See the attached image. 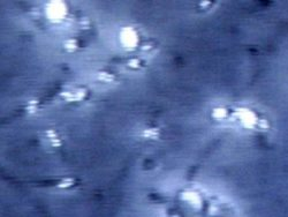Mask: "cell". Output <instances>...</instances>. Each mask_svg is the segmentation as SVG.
<instances>
[{
  "instance_id": "obj_1",
  "label": "cell",
  "mask_w": 288,
  "mask_h": 217,
  "mask_svg": "<svg viewBox=\"0 0 288 217\" xmlns=\"http://www.w3.org/2000/svg\"><path fill=\"white\" fill-rule=\"evenodd\" d=\"M121 41H122V43H123L127 47L133 49V47H135V46L137 45L138 38H137L136 32H135L134 30H131V29L128 28V29H126V31L122 32V35H121Z\"/></svg>"
},
{
  "instance_id": "obj_2",
  "label": "cell",
  "mask_w": 288,
  "mask_h": 217,
  "mask_svg": "<svg viewBox=\"0 0 288 217\" xmlns=\"http://www.w3.org/2000/svg\"><path fill=\"white\" fill-rule=\"evenodd\" d=\"M144 136L148 137V139H157V137L159 136V130H158V128H156V127L148 128V129L144 132Z\"/></svg>"
},
{
  "instance_id": "obj_3",
  "label": "cell",
  "mask_w": 288,
  "mask_h": 217,
  "mask_svg": "<svg viewBox=\"0 0 288 217\" xmlns=\"http://www.w3.org/2000/svg\"><path fill=\"white\" fill-rule=\"evenodd\" d=\"M73 184H74V179H62L58 184V187L62 188V190H66V188H69L70 186H73Z\"/></svg>"
},
{
  "instance_id": "obj_4",
  "label": "cell",
  "mask_w": 288,
  "mask_h": 217,
  "mask_svg": "<svg viewBox=\"0 0 288 217\" xmlns=\"http://www.w3.org/2000/svg\"><path fill=\"white\" fill-rule=\"evenodd\" d=\"M64 47L67 50V51H74L77 49V42L70 39V41H67L65 44H64Z\"/></svg>"
},
{
  "instance_id": "obj_5",
  "label": "cell",
  "mask_w": 288,
  "mask_h": 217,
  "mask_svg": "<svg viewBox=\"0 0 288 217\" xmlns=\"http://www.w3.org/2000/svg\"><path fill=\"white\" fill-rule=\"evenodd\" d=\"M113 79H114V76H113L111 73H108V72H101L100 75H99V80L105 81V82H109V81H112Z\"/></svg>"
},
{
  "instance_id": "obj_6",
  "label": "cell",
  "mask_w": 288,
  "mask_h": 217,
  "mask_svg": "<svg viewBox=\"0 0 288 217\" xmlns=\"http://www.w3.org/2000/svg\"><path fill=\"white\" fill-rule=\"evenodd\" d=\"M128 67L133 68V69H137L141 67V60L140 59H130L128 61Z\"/></svg>"
}]
</instances>
